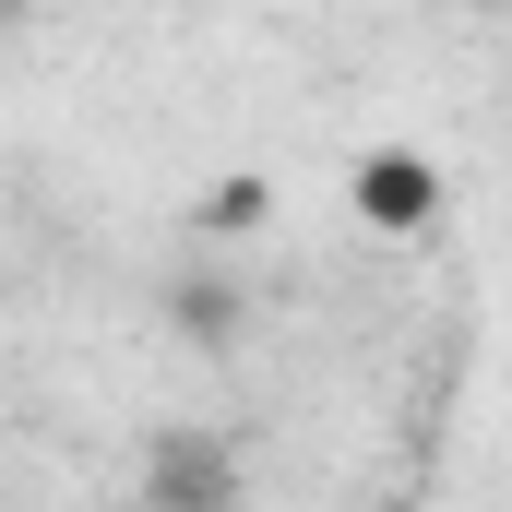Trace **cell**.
<instances>
[{
	"label": "cell",
	"mask_w": 512,
	"mask_h": 512,
	"mask_svg": "<svg viewBox=\"0 0 512 512\" xmlns=\"http://www.w3.org/2000/svg\"><path fill=\"white\" fill-rule=\"evenodd\" d=\"M358 215H370V227H393V239H405V227H429V215H441L429 155H370V167H358Z\"/></svg>",
	"instance_id": "obj_1"
}]
</instances>
